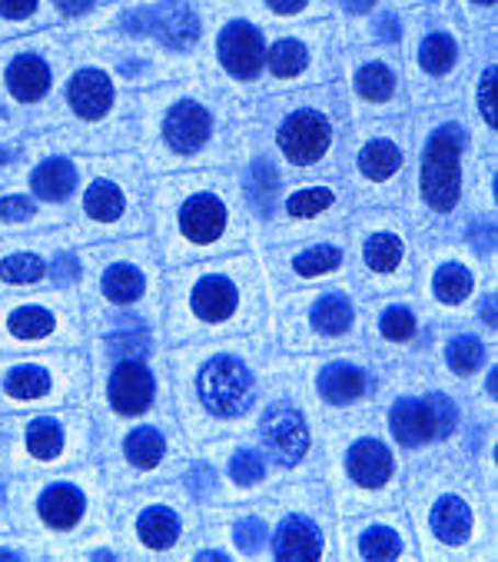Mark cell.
<instances>
[{
  "label": "cell",
  "mask_w": 498,
  "mask_h": 562,
  "mask_svg": "<svg viewBox=\"0 0 498 562\" xmlns=\"http://www.w3.org/2000/svg\"><path fill=\"white\" fill-rule=\"evenodd\" d=\"M90 460V416L77 406L8 413L0 419V467L14 476H41Z\"/></svg>",
  "instance_id": "1"
},
{
  "label": "cell",
  "mask_w": 498,
  "mask_h": 562,
  "mask_svg": "<svg viewBox=\"0 0 498 562\" xmlns=\"http://www.w3.org/2000/svg\"><path fill=\"white\" fill-rule=\"evenodd\" d=\"M11 522L27 536H83L103 519L100 486L93 473H60V476H24L8 486Z\"/></svg>",
  "instance_id": "2"
},
{
  "label": "cell",
  "mask_w": 498,
  "mask_h": 562,
  "mask_svg": "<svg viewBox=\"0 0 498 562\" xmlns=\"http://www.w3.org/2000/svg\"><path fill=\"white\" fill-rule=\"evenodd\" d=\"M90 393L83 350H37L0 357V416L77 406Z\"/></svg>",
  "instance_id": "3"
},
{
  "label": "cell",
  "mask_w": 498,
  "mask_h": 562,
  "mask_svg": "<svg viewBox=\"0 0 498 562\" xmlns=\"http://www.w3.org/2000/svg\"><path fill=\"white\" fill-rule=\"evenodd\" d=\"M83 306L73 290L0 293V357L37 350H80Z\"/></svg>",
  "instance_id": "4"
},
{
  "label": "cell",
  "mask_w": 498,
  "mask_h": 562,
  "mask_svg": "<svg viewBox=\"0 0 498 562\" xmlns=\"http://www.w3.org/2000/svg\"><path fill=\"white\" fill-rule=\"evenodd\" d=\"M80 280H83L87 306H100V310H131L144 303L150 286V273L144 260L131 254V247L120 244H103L80 254Z\"/></svg>",
  "instance_id": "5"
},
{
  "label": "cell",
  "mask_w": 498,
  "mask_h": 562,
  "mask_svg": "<svg viewBox=\"0 0 498 562\" xmlns=\"http://www.w3.org/2000/svg\"><path fill=\"white\" fill-rule=\"evenodd\" d=\"M257 383L236 357H213L200 373V400L213 416H239L253 403Z\"/></svg>",
  "instance_id": "6"
},
{
  "label": "cell",
  "mask_w": 498,
  "mask_h": 562,
  "mask_svg": "<svg viewBox=\"0 0 498 562\" xmlns=\"http://www.w3.org/2000/svg\"><path fill=\"white\" fill-rule=\"evenodd\" d=\"M60 240H0V293L37 290L44 280L50 283V260L60 250Z\"/></svg>",
  "instance_id": "7"
},
{
  "label": "cell",
  "mask_w": 498,
  "mask_h": 562,
  "mask_svg": "<svg viewBox=\"0 0 498 562\" xmlns=\"http://www.w3.org/2000/svg\"><path fill=\"white\" fill-rule=\"evenodd\" d=\"M459 154H462V134L459 127H445L432 137L422 164V193L442 213H449L459 200Z\"/></svg>",
  "instance_id": "8"
},
{
  "label": "cell",
  "mask_w": 498,
  "mask_h": 562,
  "mask_svg": "<svg viewBox=\"0 0 498 562\" xmlns=\"http://www.w3.org/2000/svg\"><path fill=\"white\" fill-rule=\"evenodd\" d=\"M154 390V373L144 360H110V373L103 380V406L116 419H131L150 409Z\"/></svg>",
  "instance_id": "9"
},
{
  "label": "cell",
  "mask_w": 498,
  "mask_h": 562,
  "mask_svg": "<svg viewBox=\"0 0 498 562\" xmlns=\"http://www.w3.org/2000/svg\"><path fill=\"white\" fill-rule=\"evenodd\" d=\"M54 64L47 57L44 47L27 44L18 47L8 60H4V74H0V83H4L8 97L21 106H37L50 97L54 90Z\"/></svg>",
  "instance_id": "10"
},
{
  "label": "cell",
  "mask_w": 498,
  "mask_h": 562,
  "mask_svg": "<svg viewBox=\"0 0 498 562\" xmlns=\"http://www.w3.org/2000/svg\"><path fill=\"white\" fill-rule=\"evenodd\" d=\"M123 31L127 34H154L167 47L186 50L200 37V21L183 0H163V4H157L150 11L123 14Z\"/></svg>",
  "instance_id": "11"
},
{
  "label": "cell",
  "mask_w": 498,
  "mask_h": 562,
  "mask_svg": "<svg viewBox=\"0 0 498 562\" xmlns=\"http://www.w3.org/2000/svg\"><path fill=\"white\" fill-rule=\"evenodd\" d=\"M131 220V196L113 177H93L80 196V227L87 237L113 234L127 227Z\"/></svg>",
  "instance_id": "12"
},
{
  "label": "cell",
  "mask_w": 498,
  "mask_h": 562,
  "mask_svg": "<svg viewBox=\"0 0 498 562\" xmlns=\"http://www.w3.org/2000/svg\"><path fill=\"white\" fill-rule=\"evenodd\" d=\"M455 426V406L445 396L432 400H399L393 406V432L406 446H422L445 436Z\"/></svg>",
  "instance_id": "13"
},
{
  "label": "cell",
  "mask_w": 498,
  "mask_h": 562,
  "mask_svg": "<svg viewBox=\"0 0 498 562\" xmlns=\"http://www.w3.org/2000/svg\"><path fill=\"white\" fill-rule=\"evenodd\" d=\"M113 100H116L113 80L97 67H80L77 74H70L67 90H64V103L70 110V117L80 124H100L113 110Z\"/></svg>",
  "instance_id": "14"
},
{
  "label": "cell",
  "mask_w": 498,
  "mask_h": 562,
  "mask_svg": "<svg viewBox=\"0 0 498 562\" xmlns=\"http://www.w3.org/2000/svg\"><path fill=\"white\" fill-rule=\"evenodd\" d=\"M242 310V290L226 273H206L190 290V313L210 326L229 323Z\"/></svg>",
  "instance_id": "15"
},
{
  "label": "cell",
  "mask_w": 498,
  "mask_h": 562,
  "mask_svg": "<svg viewBox=\"0 0 498 562\" xmlns=\"http://www.w3.org/2000/svg\"><path fill=\"white\" fill-rule=\"evenodd\" d=\"M260 432H263V442L270 453L283 463V467H296L306 449H309V432H306V419L290 409V406H273L263 423H260Z\"/></svg>",
  "instance_id": "16"
},
{
  "label": "cell",
  "mask_w": 498,
  "mask_h": 562,
  "mask_svg": "<svg viewBox=\"0 0 498 562\" xmlns=\"http://www.w3.org/2000/svg\"><path fill=\"white\" fill-rule=\"evenodd\" d=\"M329 140H332V131H329L326 117L316 114V110H299V114H293L280 131L283 154L299 167L316 164L329 150Z\"/></svg>",
  "instance_id": "17"
},
{
  "label": "cell",
  "mask_w": 498,
  "mask_h": 562,
  "mask_svg": "<svg viewBox=\"0 0 498 562\" xmlns=\"http://www.w3.org/2000/svg\"><path fill=\"white\" fill-rule=\"evenodd\" d=\"M263 37L257 27L249 24H229L219 34V60L223 67L239 77V80H253L263 67Z\"/></svg>",
  "instance_id": "18"
},
{
  "label": "cell",
  "mask_w": 498,
  "mask_h": 562,
  "mask_svg": "<svg viewBox=\"0 0 498 562\" xmlns=\"http://www.w3.org/2000/svg\"><path fill=\"white\" fill-rule=\"evenodd\" d=\"M226 223H229L226 206L213 193H200V196L186 200L183 210H180V231H183V237L190 244H200V247L219 244L223 234H226Z\"/></svg>",
  "instance_id": "19"
},
{
  "label": "cell",
  "mask_w": 498,
  "mask_h": 562,
  "mask_svg": "<svg viewBox=\"0 0 498 562\" xmlns=\"http://www.w3.org/2000/svg\"><path fill=\"white\" fill-rule=\"evenodd\" d=\"M31 196L47 206H64L80 187V167L70 157H47L31 170Z\"/></svg>",
  "instance_id": "20"
},
{
  "label": "cell",
  "mask_w": 498,
  "mask_h": 562,
  "mask_svg": "<svg viewBox=\"0 0 498 562\" xmlns=\"http://www.w3.org/2000/svg\"><path fill=\"white\" fill-rule=\"evenodd\" d=\"M163 137L177 154H196L210 137V114L200 103H177L163 121Z\"/></svg>",
  "instance_id": "21"
},
{
  "label": "cell",
  "mask_w": 498,
  "mask_h": 562,
  "mask_svg": "<svg viewBox=\"0 0 498 562\" xmlns=\"http://www.w3.org/2000/svg\"><path fill=\"white\" fill-rule=\"evenodd\" d=\"M349 476L365 486V490H380L389 483L393 476V457H389V449L376 439H362L352 446V453H349Z\"/></svg>",
  "instance_id": "22"
},
{
  "label": "cell",
  "mask_w": 498,
  "mask_h": 562,
  "mask_svg": "<svg viewBox=\"0 0 498 562\" xmlns=\"http://www.w3.org/2000/svg\"><path fill=\"white\" fill-rule=\"evenodd\" d=\"M180 536V519L170 506H144L134 519V539L144 549H170Z\"/></svg>",
  "instance_id": "23"
},
{
  "label": "cell",
  "mask_w": 498,
  "mask_h": 562,
  "mask_svg": "<svg viewBox=\"0 0 498 562\" xmlns=\"http://www.w3.org/2000/svg\"><path fill=\"white\" fill-rule=\"evenodd\" d=\"M167 457V439L160 429L154 426H137L127 432V439H123V460H127V467L134 470H157Z\"/></svg>",
  "instance_id": "24"
},
{
  "label": "cell",
  "mask_w": 498,
  "mask_h": 562,
  "mask_svg": "<svg viewBox=\"0 0 498 562\" xmlns=\"http://www.w3.org/2000/svg\"><path fill=\"white\" fill-rule=\"evenodd\" d=\"M273 549H276L280 559H316L322 552V539H319V532H316L313 522H306L299 516H290L280 526Z\"/></svg>",
  "instance_id": "25"
},
{
  "label": "cell",
  "mask_w": 498,
  "mask_h": 562,
  "mask_svg": "<svg viewBox=\"0 0 498 562\" xmlns=\"http://www.w3.org/2000/svg\"><path fill=\"white\" fill-rule=\"evenodd\" d=\"M432 529H435V536L442 542H452V546L465 542L468 532H472V513H468V506L462 499H452V496L442 499L432 509Z\"/></svg>",
  "instance_id": "26"
},
{
  "label": "cell",
  "mask_w": 498,
  "mask_h": 562,
  "mask_svg": "<svg viewBox=\"0 0 498 562\" xmlns=\"http://www.w3.org/2000/svg\"><path fill=\"white\" fill-rule=\"evenodd\" d=\"M41 223V206L24 193H0V231H27Z\"/></svg>",
  "instance_id": "27"
},
{
  "label": "cell",
  "mask_w": 498,
  "mask_h": 562,
  "mask_svg": "<svg viewBox=\"0 0 498 562\" xmlns=\"http://www.w3.org/2000/svg\"><path fill=\"white\" fill-rule=\"evenodd\" d=\"M319 390L332 403H352V400H359L365 393V376L359 370H352V367H332V370L322 373Z\"/></svg>",
  "instance_id": "28"
},
{
  "label": "cell",
  "mask_w": 498,
  "mask_h": 562,
  "mask_svg": "<svg viewBox=\"0 0 498 562\" xmlns=\"http://www.w3.org/2000/svg\"><path fill=\"white\" fill-rule=\"evenodd\" d=\"M313 323H316L319 333H329V336L346 333L349 323H352V306H349V300H346L342 293L322 296V300L313 306Z\"/></svg>",
  "instance_id": "29"
},
{
  "label": "cell",
  "mask_w": 498,
  "mask_h": 562,
  "mask_svg": "<svg viewBox=\"0 0 498 562\" xmlns=\"http://www.w3.org/2000/svg\"><path fill=\"white\" fill-rule=\"evenodd\" d=\"M359 167H362V173L372 177V180H386L389 173L399 170V150H396L393 144H386V140H376V144H369V147L362 150Z\"/></svg>",
  "instance_id": "30"
},
{
  "label": "cell",
  "mask_w": 498,
  "mask_h": 562,
  "mask_svg": "<svg viewBox=\"0 0 498 562\" xmlns=\"http://www.w3.org/2000/svg\"><path fill=\"white\" fill-rule=\"evenodd\" d=\"M309 64V54L299 41H280L273 50H270V67L276 77H296L303 74Z\"/></svg>",
  "instance_id": "31"
},
{
  "label": "cell",
  "mask_w": 498,
  "mask_h": 562,
  "mask_svg": "<svg viewBox=\"0 0 498 562\" xmlns=\"http://www.w3.org/2000/svg\"><path fill=\"white\" fill-rule=\"evenodd\" d=\"M399 260H403V244L396 237L380 234V237H372L365 244V263H369L372 273H389Z\"/></svg>",
  "instance_id": "32"
},
{
  "label": "cell",
  "mask_w": 498,
  "mask_h": 562,
  "mask_svg": "<svg viewBox=\"0 0 498 562\" xmlns=\"http://www.w3.org/2000/svg\"><path fill=\"white\" fill-rule=\"evenodd\" d=\"M435 293H439L442 303H462V300L472 293V277H468V270H462V267H455V263L442 267V270L435 273Z\"/></svg>",
  "instance_id": "33"
},
{
  "label": "cell",
  "mask_w": 498,
  "mask_h": 562,
  "mask_svg": "<svg viewBox=\"0 0 498 562\" xmlns=\"http://www.w3.org/2000/svg\"><path fill=\"white\" fill-rule=\"evenodd\" d=\"M355 87L365 100H389L393 90H396V77L380 67V64H372V67H362L359 77H355Z\"/></svg>",
  "instance_id": "34"
},
{
  "label": "cell",
  "mask_w": 498,
  "mask_h": 562,
  "mask_svg": "<svg viewBox=\"0 0 498 562\" xmlns=\"http://www.w3.org/2000/svg\"><path fill=\"white\" fill-rule=\"evenodd\" d=\"M419 64H422L429 74H445V70L455 64V44H452V37L432 34V37L422 44V50H419Z\"/></svg>",
  "instance_id": "35"
},
{
  "label": "cell",
  "mask_w": 498,
  "mask_h": 562,
  "mask_svg": "<svg viewBox=\"0 0 498 562\" xmlns=\"http://www.w3.org/2000/svg\"><path fill=\"white\" fill-rule=\"evenodd\" d=\"M44 0H0V31H21L41 14Z\"/></svg>",
  "instance_id": "36"
},
{
  "label": "cell",
  "mask_w": 498,
  "mask_h": 562,
  "mask_svg": "<svg viewBox=\"0 0 498 562\" xmlns=\"http://www.w3.org/2000/svg\"><path fill=\"white\" fill-rule=\"evenodd\" d=\"M359 552H362L365 559H393V555L403 552V542H399V536L389 532V529H372V532L362 536Z\"/></svg>",
  "instance_id": "37"
},
{
  "label": "cell",
  "mask_w": 498,
  "mask_h": 562,
  "mask_svg": "<svg viewBox=\"0 0 498 562\" xmlns=\"http://www.w3.org/2000/svg\"><path fill=\"white\" fill-rule=\"evenodd\" d=\"M329 203H332V190H326V187H313V190H299V193H293V196H290V203H286V210H290V216H316V213H322Z\"/></svg>",
  "instance_id": "38"
},
{
  "label": "cell",
  "mask_w": 498,
  "mask_h": 562,
  "mask_svg": "<svg viewBox=\"0 0 498 562\" xmlns=\"http://www.w3.org/2000/svg\"><path fill=\"white\" fill-rule=\"evenodd\" d=\"M339 260H342V257H339L336 247H313V250H306V254L296 260V273H303V277H322V273L336 270Z\"/></svg>",
  "instance_id": "39"
},
{
  "label": "cell",
  "mask_w": 498,
  "mask_h": 562,
  "mask_svg": "<svg viewBox=\"0 0 498 562\" xmlns=\"http://www.w3.org/2000/svg\"><path fill=\"white\" fill-rule=\"evenodd\" d=\"M482 363V344L475 336H459V340L449 347V367L455 373H472Z\"/></svg>",
  "instance_id": "40"
},
{
  "label": "cell",
  "mask_w": 498,
  "mask_h": 562,
  "mask_svg": "<svg viewBox=\"0 0 498 562\" xmlns=\"http://www.w3.org/2000/svg\"><path fill=\"white\" fill-rule=\"evenodd\" d=\"M229 473H233V480H236L239 486H253V483L263 480V460H260L257 453H249V449H242V453L233 457Z\"/></svg>",
  "instance_id": "41"
},
{
  "label": "cell",
  "mask_w": 498,
  "mask_h": 562,
  "mask_svg": "<svg viewBox=\"0 0 498 562\" xmlns=\"http://www.w3.org/2000/svg\"><path fill=\"white\" fill-rule=\"evenodd\" d=\"M383 333L389 336V340H409V336L416 333V316L409 310H389L383 316Z\"/></svg>",
  "instance_id": "42"
},
{
  "label": "cell",
  "mask_w": 498,
  "mask_h": 562,
  "mask_svg": "<svg viewBox=\"0 0 498 562\" xmlns=\"http://www.w3.org/2000/svg\"><path fill=\"white\" fill-rule=\"evenodd\" d=\"M233 539H236V546H239L242 552H257V549L263 546V526H260L257 519H242V522L236 526Z\"/></svg>",
  "instance_id": "43"
},
{
  "label": "cell",
  "mask_w": 498,
  "mask_h": 562,
  "mask_svg": "<svg viewBox=\"0 0 498 562\" xmlns=\"http://www.w3.org/2000/svg\"><path fill=\"white\" fill-rule=\"evenodd\" d=\"M491 87H495V70L488 67L482 74V90H478V106H482V117L495 127V100H491Z\"/></svg>",
  "instance_id": "44"
},
{
  "label": "cell",
  "mask_w": 498,
  "mask_h": 562,
  "mask_svg": "<svg viewBox=\"0 0 498 562\" xmlns=\"http://www.w3.org/2000/svg\"><path fill=\"white\" fill-rule=\"evenodd\" d=\"M93 4H97V0H54V11L60 18L73 21V18H83L87 11H93Z\"/></svg>",
  "instance_id": "45"
},
{
  "label": "cell",
  "mask_w": 498,
  "mask_h": 562,
  "mask_svg": "<svg viewBox=\"0 0 498 562\" xmlns=\"http://www.w3.org/2000/svg\"><path fill=\"white\" fill-rule=\"evenodd\" d=\"M270 8H273L276 14H296V11L306 8V0H270Z\"/></svg>",
  "instance_id": "46"
},
{
  "label": "cell",
  "mask_w": 498,
  "mask_h": 562,
  "mask_svg": "<svg viewBox=\"0 0 498 562\" xmlns=\"http://www.w3.org/2000/svg\"><path fill=\"white\" fill-rule=\"evenodd\" d=\"M380 37H383V41H396V37H399V31H396V21H393V18H383V21H380Z\"/></svg>",
  "instance_id": "47"
},
{
  "label": "cell",
  "mask_w": 498,
  "mask_h": 562,
  "mask_svg": "<svg viewBox=\"0 0 498 562\" xmlns=\"http://www.w3.org/2000/svg\"><path fill=\"white\" fill-rule=\"evenodd\" d=\"M372 4H376V0H342V8L352 11V14H362V11H369Z\"/></svg>",
  "instance_id": "48"
},
{
  "label": "cell",
  "mask_w": 498,
  "mask_h": 562,
  "mask_svg": "<svg viewBox=\"0 0 498 562\" xmlns=\"http://www.w3.org/2000/svg\"><path fill=\"white\" fill-rule=\"evenodd\" d=\"M190 480H193V490H196V493L210 486V473H206V470H193V476H190Z\"/></svg>",
  "instance_id": "49"
},
{
  "label": "cell",
  "mask_w": 498,
  "mask_h": 562,
  "mask_svg": "<svg viewBox=\"0 0 498 562\" xmlns=\"http://www.w3.org/2000/svg\"><path fill=\"white\" fill-rule=\"evenodd\" d=\"M478 4H491V0H478Z\"/></svg>",
  "instance_id": "50"
}]
</instances>
